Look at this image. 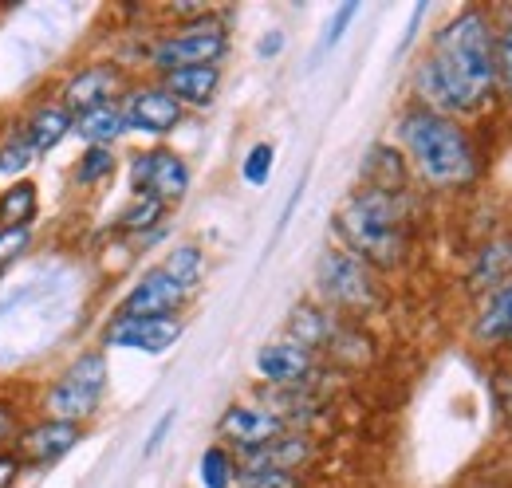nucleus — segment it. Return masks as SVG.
<instances>
[{"label": "nucleus", "instance_id": "6", "mask_svg": "<svg viewBox=\"0 0 512 488\" xmlns=\"http://www.w3.org/2000/svg\"><path fill=\"white\" fill-rule=\"evenodd\" d=\"M316 288L327 304L343 311H371L379 304V280L375 268H367L347 248H327L316 264Z\"/></svg>", "mask_w": 512, "mask_h": 488}, {"label": "nucleus", "instance_id": "27", "mask_svg": "<svg viewBox=\"0 0 512 488\" xmlns=\"http://www.w3.org/2000/svg\"><path fill=\"white\" fill-rule=\"evenodd\" d=\"M32 146H28V138L16 130V134H8L4 142H0V174H8V178H16V174H24L28 166H32Z\"/></svg>", "mask_w": 512, "mask_h": 488}, {"label": "nucleus", "instance_id": "8", "mask_svg": "<svg viewBox=\"0 0 512 488\" xmlns=\"http://www.w3.org/2000/svg\"><path fill=\"white\" fill-rule=\"evenodd\" d=\"M130 182H134V193H150L162 205H174L190 193V166L174 150H146L134 158Z\"/></svg>", "mask_w": 512, "mask_h": 488}, {"label": "nucleus", "instance_id": "24", "mask_svg": "<svg viewBox=\"0 0 512 488\" xmlns=\"http://www.w3.org/2000/svg\"><path fill=\"white\" fill-rule=\"evenodd\" d=\"M162 217H166V205L158 197L134 193V201H130L127 209H123V217H119V229L142 237V233H154V225H162Z\"/></svg>", "mask_w": 512, "mask_h": 488}, {"label": "nucleus", "instance_id": "9", "mask_svg": "<svg viewBox=\"0 0 512 488\" xmlns=\"http://www.w3.org/2000/svg\"><path fill=\"white\" fill-rule=\"evenodd\" d=\"M123 119H127V130H142V134H154V138H162V134H170L182 115H186V107L162 87V83H146V87H134L123 95Z\"/></svg>", "mask_w": 512, "mask_h": 488}, {"label": "nucleus", "instance_id": "11", "mask_svg": "<svg viewBox=\"0 0 512 488\" xmlns=\"http://www.w3.org/2000/svg\"><path fill=\"white\" fill-rule=\"evenodd\" d=\"M190 300V292L158 264L150 272H142V280L130 288L119 304V315H134V319H154V315H178L182 304Z\"/></svg>", "mask_w": 512, "mask_h": 488}, {"label": "nucleus", "instance_id": "14", "mask_svg": "<svg viewBox=\"0 0 512 488\" xmlns=\"http://www.w3.org/2000/svg\"><path fill=\"white\" fill-rule=\"evenodd\" d=\"M256 370L260 378H268L272 386H300L312 370H316V355L292 339H280V343H264L256 351Z\"/></svg>", "mask_w": 512, "mask_h": 488}, {"label": "nucleus", "instance_id": "34", "mask_svg": "<svg viewBox=\"0 0 512 488\" xmlns=\"http://www.w3.org/2000/svg\"><path fill=\"white\" fill-rule=\"evenodd\" d=\"M16 473H20V457H12V453H0V488H12Z\"/></svg>", "mask_w": 512, "mask_h": 488}, {"label": "nucleus", "instance_id": "12", "mask_svg": "<svg viewBox=\"0 0 512 488\" xmlns=\"http://www.w3.org/2000/svg\"><path fill=\"white\" fill-rule=\"evenodd\" d=\"M217 433H221V441L237 445L241 453H256V449H264L268 441H276L280 433H288V422L276 418L268 406L237 402V406H229V410L221 414Z\"/></svg>", "mask_w": 512, "mask_h": 488}, {"label": "nucleus", "instance_id": "23", "mask_svg": "<svg viewBox=\"0 0 512 488\" xmlns=\"http://www.w3.org/2000/svg\"><path fill=\"white\" fill-rule=\"evenodd\" d=\"M197 477H201V488H233L237 485V461L225 445H209L197 461Z\"/></svg>", "mask_w": 512, "mask_h": 488}, {"label": "nucleus", "instance_id": "19", "mask_svg": "<svg viewBox=\"0 0 512 488\" xmlns=\"http://www.w3.org/2000/svg\"><path fill=\"white\" fill-rule=\"evenodd\" d=\"M71 134H79L87 146H115V142L127 134L123 107L111 103V107H95V111L75 115V119H71Z\"/></svg>", "mask_w": 512, "mask_h": 488}, {"label": "nucleus", "instance_id": "18", "mask_svg": "<svg viewBox=\"0 0 512 488\" xmlns=\"http://www.w3.org/2000/svg\"><path fill=\"white\" fill-rule=\"evenodd\" d=\"M343 323L339 319H331L323 307L316 304H300L292 311V323H288V339L292 343H300V347H308L312 355L323 351L331 339H335V331H339Z\"/></svg>", "mask_w": 512, "mask_h": 488}, {"label": "nucleus", "instance_id": "17", "mask_svg": "<svg viewBox=\"0 0 512 488\" xmlns=\"http://www.w3.org/2000/svg\"><path fill=\"white\" fill-rule=\"evenodd\" d=\"M20 134L28 138L32 154H48V150H56L67 134H71V111L60 107V99L56 103H40L28 115V122L20 126Z\"/></svg>", "mask_w": 512, "mask_h": 488}, {"label": "nucleus", "instance_id": "20", "mask_svg": "<svg viewBox=\"0 0 512 488\" xmlns=\"http://www.w3.org/2000/svg\"><path fill=\"white\" fill-rule=\"evenodd\" d=\"M512 335V280L497 284L489 292V300L481 307V319H477V339L485 343H509Z\"/></svg>", "mask_w": 512, "mask_h": 488}, {"label": "nucleus", "instance_id": "2", "mask_svg": "<svg viewBox=\"0 0 512 488\" xmlns=\"http://www.w3.org/2000/svg\"><path fill=\"white\" fill-rule=\"evenodd\" d=\"M398 142H402V158L434 189H465V185H473L477 170H481L469 130L446 115H434L422 107L402 111Z\"/></svg>", "mask_w": 512, "mask_h": 488}, {"label": "nucleus", "instance_id": "7", "mask_svg": "<svg viewBox=\"0 0 512 488\" xmlns=\"http://www.w3.org/2000/svg\"><path fill=\"white\" fill-rule=\"evenodd\" d=\"M127 95V79L115 63H91V67H79L60 91V107L75 115L83 111H95V107H111Z\"/></svg>", "mask_w": 512, "mask_h": 488}, {"label": "nucleus", "instance_id": "10", "mask_svg": "<svg viewBox=\"0 0 512 488\" xmlns=\"http://www.w3.org/2000/svg\"><path fill=\"white\" fill-rule=\"evenodd\" d=\"M182 319L178 315H154V319H134L119 315L107 327V347H123V351H142V355H166L178 339H182Z\"/></svg>", "mask_w": 512, "mask_h": 488}, {"label": "nucleus", "instance_id": "25", "mask_svg": "<svg viewBox=\"0 0 512 488\" xmlns=\"http://www.w3.org/2000/svg\"><path fill=\"white\" fill-rule=\"evenodd\" d=\"M186 292H193L197 288V280H201V272H205V256H201V248L197 244H182V248H174L170 252V260L162 264Z\"/></svg>", "mask_w": 512, "mask_h": 488}, {"label": "nucleus", "instance_id": "30", "mask_svg": "<svg viewBox=\"0 0 512 488\" xmlns=\"http://www.w3.org/2000/svg\"><path fill=\"white\" fill-rule=\"evenodd\" d=\"M497 83L505 87L512 103V16L501 24V36H497Z\"/></svg>", "mask_w": 512, "mask_h": 488}, {"label": "nucleus", "instance_id": "1", "mask_svg": "<svg viewBox=\"0 0 512 488\" xmlns=\"http://www.w3.org/2000/svg\"><path fill=\"white\" fill-rule=\"evenodd\" d=\"M430 60L446 79L457 115L485 107L497 91V28L485 8H461L430 44Z\"/></svg>", "mask_w": 512, "mask_h": 488}, {"label": "nucleus", "instance_id": "13", "mask_svg": "<svg viewBox=\"0 0 512 488\" xmlns=\"http://www.w3.org/2000/svg\"><path fill=\"white\" fill-rule=\"evenodd\" d=\"M83 437V426L75 422H56V418H44L36 426H28L20 433V461H32V465H56L60 457H67Z\"/></svg>", "mask_w": 512, "mask_h": 488}, {"label": "nucleus", "instance_id": "16", "mask_svg": "<svg viewBox=\"0 0 512 488\" xmlns=\"http://www.w3.org/2000/svg\"><path fill=\"white\" fill-rule=\"evenodd\" d=\"M162 87L182 103V107H209L221 91V67L205 63V67H182L162 75Z\"/></svg>", "mask_w": 512, "mask_h": 488}, {"label": "nucleus", "instance_id": "26", "mask_svg": "<svg viewBox=\"0 0 512 488\" xmlns=\"http://www.w3.org/2000/svg\"><path fill=\"white\" fill-rule=\"evenodd\" d=\"M115 174V150L111 146H87L79 166H75V182L79 185H99Z\"/></svg>", "mask_w": 512, "mask_h": 488}, {"label": "nucleus", "instance_id": "35", "mask_svg": "<svg viewBox=\"0 0 512 488\" xmlns=\"http://www.w3.org/2000/svg\"><path fill=\"white\" fill-rule=\"evenodd\" d=\"M170 426H174V410H166V414H162V422H158V426L150 429V441H146V453H154V449L162 445V437L170 433Z\"/></svg>", "mask_w": 512, "mask_h": 488}, {"label": "nucleus", "instance_id": "28", "mask_svg": "<svg viewBox=\"0 0 512 488\" xmlns=\"http://www.w3.org/2000/svg\"><path fill=\"white\" fill-rule=\"evenodd\" d=\"M241 488H300L296 473H280V469H237Z\"/></svg>", "mask_w": 512, "mask_h": 488}, {"label": "nucleus", "instance_id": "32", "mask_svg": "<svg viewBox=\"0 0 512 488\" xmlns=\"http://www.w3.org/2000/svg\"><path fill=\"white\" fill-rule=\"evenodd\" d=\"M355 12H359V4H343V8H335V16H331V24H327V32H323L320 52H331V48L339 44V36H343V32H347V24L355 20Z\"/></svg>", "mask_w": 512, "mask_h": 488}, {"label": "nucleus", "instance_id": "3", "mask_svg": "<svg viewBox=\"0 0 512 488\" xmlns=\"http://www.w3.org/2000/svg\"><path fill=\"white\" fill-rule=\"evenodd\" d=\"M406 217H410L406 193H386V189L363 185L335 213V233L343 237V248L355 252L367 268H398L410 252Z\"/></svg>", "mask_w": 512, "mask_h": 488}, {"label": "nucleus", "instance_id": "22", "mask_svg": "<svg viewBox=\"0 0 512 488\" xmlns=\"http://www.w3.org/2000/svg\"><path fill=\"white\" fill-rule=\"evenodd\" d=\"M40 193L32 182H12L0 193V229H32Z\"/></svg>", "mask_w": 512, "mask_h": 488}, {"label": "nucleus", "instance_id": "4", "mask_svg": "<svg viewBox=\"0 0 512 488\" xmlns=\"http://www.w3.org/2000/svg\"><path fill=\"white\" fill-rule=\"evenodd\" d=\"M107 355L103 351H83L75 363L67 366L64 374L56 378V386L44 398L48 418L56 422H75L83 426V418H91L107 394Z\"/></svg>", "mask_w": 512, "mask_h": 488}, {"label": "nucleus", "instance_id": "21", "mask_svg": "<svg viewBox=\"0 0 512 488\" xmlns=\"http://www.w3.org/2000/svg\"><path fill=\"white\" fill-rule=\"evenodd\" d=\"M406 158L402 150L394 146H375L367 154V166H363V178L371 189H386V193H406Z\"/></svg>", "mask_w": 512, "mask_h": 488}, {"label": "nucleus", "instance_id": "33", "mask_svg": "<svg viewBox=\"0 0 512 488\" xmlns=\"http://www.w3.org/2000/svg\"><path fill=\"white\" fill-rule=\"evenodd\" d=\"M20 433V422H16V410L8 402H0V445H8L12 437Z\"/></svg>", "mask_w": 512, "mask_h": 488}, {"label": "nucleus", "instance_id": "5", "mask_svg": "<svg viewBox=\"0 0 512 488\" xmlns=\"http://www.w3.org/2000/svg\"><path fill=\"white\" fill-rule=\"evenodd\" d=\"M229 48V36H225V24L213 20L209 12L178 24L174 32H166L154 48H150V63L170 75V71H182V67H205V63H217Z\"/></svg>", "mask_w": 512, "mask_h": 488}, {"label": "nucleus", "instance_id": "29", "mask_svg": "<svg viewBox=\"0 0 512 488\" xmlns=\"http://www.w3.org/2000/svg\"><path fill=\"white\" fill-rule=\"evenodd\" d=\"M272 158H276V150H272L268 142H256L253 150L245 154V166H241L245 182H249V185H264V182H268V174H272Z\"/></svg>", "mask_w": 512, "mask_h": 488}, {"label": "nucleus", "instance_id": "31", "mask_svg": "<svg viewBox=\"0 0 512 488\" xmlns=\"http://www.w3.org/2000/svg\"><path fill=\"white\" fill-rule=\"evenodd\" d=\"M28 244H32V229H0V268L24 256Z\"/></svg>", "mask_w": 512, "mask_h": 488}, {"label": "nucleus", "instance_id": "15", "mask_svg": "<svg viewBox=\"0 0 512 488\" xmlns=\"http://www.w3.org/2000/svg\"><path fill=\"white\" fill-rule=\"evenodd\" d=\"M316 457V441L304 433H280L276 441H268L264 449L245 453L241 469H280V473H296L300 465H308Z\"/></svg>", "mask_w": 512, "mask_h": 488}, {"label": "nucleus", "instance_id": "36", "mask_svg": "<svg viewBox=\"0 0 512 488\" xmlns=\"http://www.w3.org/2000/svg\"><path fill=\"white\" fill-rule=\"evenodd\" d=\"M280 48H284V32H268V36H264V40L256 44V52H260L264 60H268V56H276Z\"/></svg>", "mask_w": 512, "mask_h": 488}]
</instances>
